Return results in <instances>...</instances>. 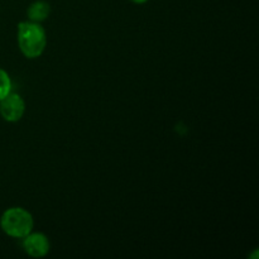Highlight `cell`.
Masks as SVG:
<instances>
[{
  "label": "cell",
  "mask_w": 259,
  "mask_h": 259,
  "mask_svg": "<svg viewBox=\"0 0 259 259\" xmlns=\"http://www.w3.org/2000/svg\"><path fill=\"white\" fill-rule=\"evenodd\" d=\"M46 43V32L38 23L22 22L18 24V45L25 57H39L45 51Z\"/></svg>",
  "instance_id": "cell-1"
},
{
  "label": "cell",
  "mask_w": 259,
  "mask_h": 259,
  "mask_svg": "<svg viewBox=\"0 0 259 259\" xmlns=\"http://www.w3.org/2000/svg\"><path fill=\"white\" fill-rule=\"evenodd\" d=\"M12 90V81L7 71L0 68V100L4 99Z\"/></svg>",
  "instance_id": "cell-6"
},
{
  "label": "cell",
  "mask_w": 259,
  "mask_h": 259,
  "mask_svg": "<svg viewBox=\"0 0 259 259\" xmlns=\"http://www.w3.org/2000/svg\"><path fill=\"white\" fill-rule=\"evenodd\" d=\"M132 2H134V3H137V4H143V3H146V2H148V0H132Z\"/></svg>",
  "instance_id": "cell-7"
},
{
  "label": "cell",
  "mask_w": 259,
  "mask_h": 259,
  "mask_svg": "<svg viewBox=\"0 0 259 259\" xmlns=\"http://www.w3.org/2000/svg\"><path fill=\"white\" fill-rule=\"evenodd\" d=\"M3 232L13 238H24L33 229V218L22 207L8 209L0 219Z\"/></svg>",
  "instance_id": "cell-2"
},
{
  "label": "cell",
  "mask_w": 259,
  "mask_h": 259,
  "mask_svg": "<svg viewBox=\"0 0 259 259\" xmlns=\"http://www.w3.org/2000/svg\"><path fill=\"white\" fill-rule=\"evenodd\" d=\"M25 110L24 100L18 94H8L0 100V114L7 121H18L22 119Z\"/></svg>",
  "instance_id": "cell-3"
},
{
  "label": "cell",
  "mask_w": 259,
  "mask_h": 259,
  "mask_svg": "<svg viewBox=\"0 0 259 259\" xmlns=\"http://www.w3.org/2000/svg\"><path fill=\"white\" fill-rule=\"evenodd\" d=\"M23 248L30 257L40 258L45 257L50 252V242H48L47 237L40 233H34V234L29 233L23 239Z\"/></svg>",
  "instance_id": "cell-4"
},
{
  "label": "cell",
  "mask_w": 259,
  "mask_h": 259,
  "mask_svg": "<svg viewBox=\"0 0 259 259\" xmlns=\"http://www.w3.org/2000/svg\"><path fill=\"white\" fill-rule=\"evenodd\" d=\"M50 4H47L45 2H35L28 9V17H29V19L32 22L39 23L42 20L47 19L48 15H50Z\"/></svg>",
  "instance_id": "cell-5"
}]
</instances>
